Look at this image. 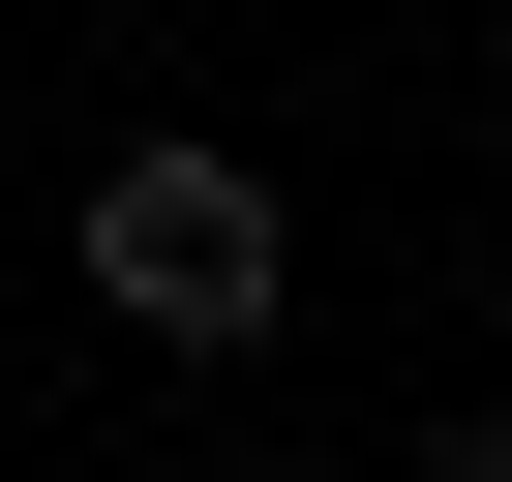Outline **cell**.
Returning <instances> with one entry per match:
<instances>
[{"label":"cell","mask_w":512,"mask_h":482,"mask_svg":"<svg viewBox=\"0 0 512 482\" xmlns=\"http://www.w3.org/2000/svg\"><path fill=\"white\" fill-rule=\"evenodd\" d=\"M302 302V211H272V151H91V332H151V362H241Z\"/></svg>","instance_id":"6da1fadb"}]
</instances>
